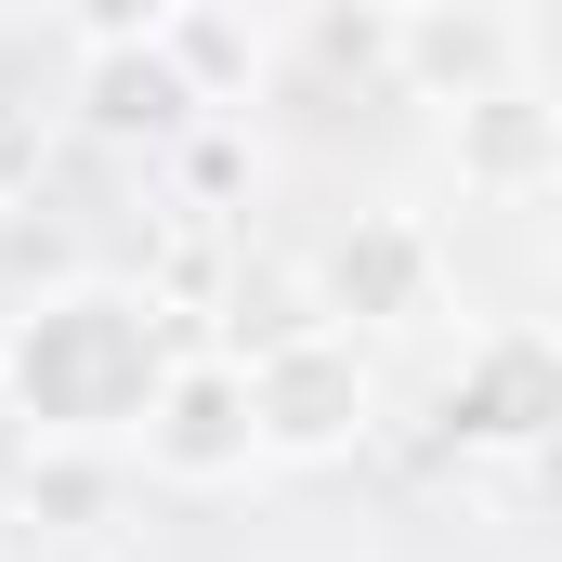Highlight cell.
<instances>
[{"instance_id":"6da1fadb","label":"cell","mask_w":562,"mask_h":562,"mask_svg":"<svg viewBox=\"0 0 562 562\" xmlns=\"http://www.w3.org/2000/svg\"><path fill=\"white\" fill-rule=\"evenodd\" d=\"M170 380V327L144 288H53L13 340H0V393L40 445H92V431H144Z\"/></svg>"},{"instance_id":"7a4b0ae2","label":"cell","mask_w":562,"mask_h":562,"mask_svg":"<svg viewBox=\"0 0 562 562\" xmlns=\"http://www.w3.org/2000/svg\"><path fill=\"white\" fill-rule=\"evenodd\" d=\"M249 419H262V458H340L367 431V367L340 327H288L249 353Z\"/></svg>"},{"instance_id":"3957f363","label":"cell","mask_w":562,"mask_h":562,"mask_svg":"<svg viewBox=\"0 0 562 562\" xmlns=\"http://www.w3.org/2000/svg\"><path fill=\"white\" fill-rule=\"evenodd\" d=\"M144 458H157L170 484H223V471H249V458H262L249 367H236V353H170V380H157V406H144Z\"/></svg>"},{"instance_id":"277c9868","label":"cell","mask_w":562,"mask_h":562,"mask_svg":"<svg viewBox=\"0 0 562 562\" xmlns=\"http://www.w3.org/2000/svg\"><path fill=\"white\" fill-rule=\"evenodd\" d=\"M445 431L484 445V458H524L562 431V340L550 327H497L458 380H445Z\"/></svg>"},{"instance_id":"5b68a950","label":"cell","mask_w":562,"mask_h":562,"mask_svg":"<svg viewBox=\"0 0 562 562\" xmlns=\"http://www.w3.org/2000/svg\"><path fill=\"white\" fill-rule=\"evenodd\" d=\"M510 66H524V40H510V13H484V0H419V13H393V79L431 92V105L510 92Z\"/></svg>"},{"instance_id":"8992f818","label":"cell","mask_w":562,"mask_h":562,"mask_svg":"<svg viewBox=\"0 0 562 562\" xmlns=\"http://www.w3.org/2000/svg\"><path fill=\"white\" fill-rule=\"evenodd\" d=\"M79 119H92L105 144H170L183 119H196V79H183L170 40H119V53L79 66Z\"/></svg>"},{"instance_id":"52a82bcc","label":"cell","mask_w":562,"mask_h":562,"mask_svg":"<svg viewBox=\"0 0 562 562\" xmlns=\"http://www.w3.org/2000/svg\"><path fill=\"white\" fill-rule=\"evenodd\" d=\"M327 301L353 327H393V314H431V236L406 210H367L340 249H327Z\"/></svg>"},{"instance_id":"ba28073f","label":"cell","mask_w":562,"mask_h":562,"mask_svg":"<svg viewBox=\"0 0 562 562\" xmlns=\"http://www.w3.org/2000/svg\"><path fill=\"white\" fill-rule=\"evenodd\" d=\"M550 170H562V105H537L524 79L458 105V183H484V196H524V183H550Z\"/></svg>"},{"instance_id":"9c48e42d","label":"cell","mask_w":562,"mask_h":562,"mask_svg":"<svg viewBox=\"0 0 562 562\" xmlns=\"http://www.w3.org/2000/svg\"><path fill=\"white\" fill-rule=\"evenodd\" d=\"M314 53H327V66H393V13L327 0V13H314Z\"/></svg>"},{"instance_id":"30bf717a","label":"cell","mask_w":562,"mask_h":562,"mask_svg":"<svg viewBox=\"0 0 562 562\" xmlns=\"http://www.w3.org/2000/svg\"><path fill=\"white\" fill-rule=\"evenodd\" d=\"M66 13H79L92 53H119V40H170V0H66Z\"/></svg>"},{"instance_id":"8fae6325","label":"cell","mask_w":562,"mask_h":562,"mask_svg":"<svg viewBox=\"0 0 562 562\" xmlns=\"http://www.w3.org/2000/svg\"><path fill=\"white\" fill-rule=\"evenodd\" d=\"M53 562H79V550H53Z\"/></svg>"}]
</instances>
